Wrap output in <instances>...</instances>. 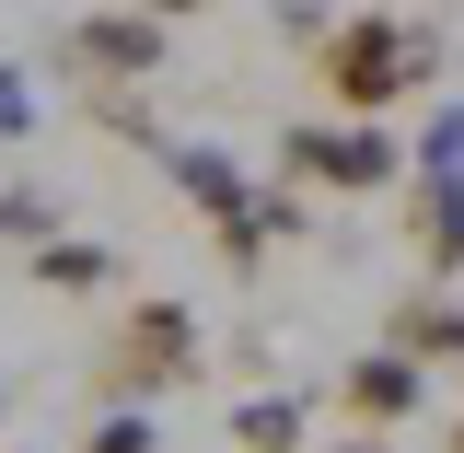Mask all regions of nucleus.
Masks as SVG:
<instances>
[{"label": "nucleus", "mask_w": 464, "mask_h": 453, "mask_svg": "<svg viewBox=\"0 0 464 453\" xmlns=\"http://www.w3.org/2000/svg\"><path fill=\"white\" fill-rule=\"evenodd\" d=\"M163 430H151V407H105L93 430H82V453H151Z\"/></svg>", "instance_id": "11"}, {"label": "nucleus", "mask_w": 464, "mask_h": 453, "mask_svg": "<svg viewBox=\"0 0 464 453\" xmlns=\"http://www.w3.org/2000/svg\"><path fill=\"white\" fill-rule=\"evenodd\" d=\"M406 244H418L430 280H464V174H441V163L406 174Z\"/></svg>", "instance_id": "6"}, {"label": "nucleus", "mask_w": 464, "mask_h": 453, "mask_svg": "<svg viewBox=\"0 0 464 453\" xmlns=\"http://www.w3.org/2000/svg\"><path fill=\"white\" fill-rule=\"evenodd\" d=\"M174 58V24H151L140 0H93L70 35H58V70L82 82V94H128V82H151Z\"/></svg>", "instance_id": "4"}, {"label": "nucleus", "mask_w": 464, "mask_h": 453, "mask_svg": "<svg viewBox=\"0 0 464 453\" xmlns=\"http://www.w3.org/2000/svg\"><path fill=\"white\" fill-rule=\"evenodd\" d=\"M418 396H430V372H418L406 349H360L337 384H325L337 430H360V442H383V430H418Z\"/></svg>", "instance_id": "5"}, {"label": "nucleus", "mask_w": 464, "mask_h": 453, "mask_svg": "<svg viewBox=\"0 0 464 453\" xmlns=\"http://www.w3.org/2000/svg\"><path fill=\"white\" fill-rule=\"evenodd\" d=\"M232 442H244V453H302V407H290V396H244V407H232Z\"/></svg>", "instance_id": "10"}, {"label": "nucleus", "mask_w": 464, "mask_h": 453, "mask_svg": "<svg viewBox=\"0 0 464 453\" xmlns=\"http://www.w3.org/2000/svg\"><path fill=\"white\" fill-rule=\"evenodd\" d=\"M24 280H35V291H70V302H93V291H116V256H105V244H58V232H47V244L24 256Z\"/></svg>", "instance_id": "9"}, {"label": "nucleus", "mask_w": 464, "mask_h": 453, "mask_svg": "<svg viewBox=\"0 0 464 453\" xmlns=\"http://www.w3.org/2000/svg\"><path fill=\"white\" fill-rule=\"evenodd\" d=\"M151 152H163V174L186 186V198H198V210H209V222H232V210L256 198V186H244V174H232L221 152H209V140H151Z\"/></svg>", "instance_id": "8"}, {"label": "nucleus", "mask_w": 464, "mask_h": 453, "mask_svg": "<svg viewBox=\"0 0 464 453\" xmlns=\"http://www.w3.org/2000/svg\"><path fill=\"white\" fill-rule=\"evenodd\" d=\"M302 70H314V105L325 116H395L430 94V35L406 24V12H337L314 47H302Z\"/></svg>", "instance_id": "1"}, {"label": "nucleus", "mask_w": 464, "mask_h": 453, "mask_svg": "<svg viewBox=\"0 0 464 453\" xmlns=\"http://www.w3.org/2000/svg\"><path fill=\"white\" fill-rule=\"evenodd\" d=\"M279 174H290V198H395L406 152L383 140V116H302L279 140Z\"/></svg>", "instance_id": "3"}, {"label": "nucleus", "mask_w": 464, "mask_h": 453, "mask_svg": "<svg viewBox=\"0 0 464 453\" xmlns=\"http://www.w3.org/2000/svg\"><path fill=\"white\" fill-rule=\"evenodd\" d=\"M140 12H151V24H186V12H209V0H140Z\"/></svg>", "instance_id": "14"}, {"label": "nucleus", "mask_w": 464, "mask_h": 453, "mask_svg": "<svg viewBox=\"0 0 464 453\" xmlns=\"http://www.w3.org/2000/svg\"><path fill=\"white\" fill-rule=\"evenodd\" d=\"M441 453H464V419H453V430H441Z\"/></svg>", "instance_id": "15"}, {"label": "nucleus", "mask_w": 464, "mask_h": 453, "mask_svg": "<svg viewBox=\"0 0 464 453\" xmlns=\"http://www.w3.org/2000/svg\"><path fill=\"white\" fill-rule=\"evenodd\" d=\"M0 232H24V244H47V198H24V186H0Z\"/></svg>", "instance_id": "12"}, {"label": "nucleus", "mask_w": 464, "mask_h": 453, "mask_svg": "<svg viewBox=\"0 0 464 453\" xmlns=\"http://www.w3.org/2000/svg\"><path fill=\"white\" fill-rule=\"evenodd\" d=\"M35 128V105H24V70H0V140H24Z\"/></svg>", "instance_id": "13"}, {"label": "nucleus", "mask_w": 464, "mask_h": 453, "mask_svg": "<svg viewBox=\"0 0 464 453\" xmlns=\"http://www.w3.org/2000/svg\"><path fill=\"white\" fill-rule=\"evenodd\" d=\"M383 349H406L418 372H453V360H464V302H441V291H406L395 314H383Z\"/></svg>", "instance_id": "7"}, {"label": "nucleus", "mask_w": 464, "mask_h": 453, "mask_svg": "<svg viewBox=\"0 0 464 453\" xmlns=\"http://www.w3.org/2000/svg\"><path fill=\"white\" fill-rule=\"evenodd\" d=\"M198 372H209V338H198V314H186L174 291H140L105 326V349H93V396L105 407H163V396H186Z\"/></svg>", "instance_id": "2"}]
</instances>
